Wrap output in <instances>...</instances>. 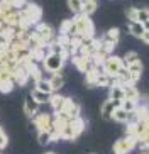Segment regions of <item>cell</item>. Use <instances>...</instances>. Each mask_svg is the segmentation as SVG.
Segmentation results:
<instances>
[{"mask_svg":"<svg viewBox=\"0 0 149 154\" xmlns=\"http://www.w3.org/2000/svg\"><path fill=\"white\" fill-rule=\"evenodd\" d=\"M68 125L71 127V132H73V136H75V139H76L83 131H85V120H83L81 117L70 119V120H68Z\"/></svg>","mask_w":149,"mask_h":154,"instance_id":"obj_15","label":"cell"},{"mask_svg":"<svg viewBox=\"0 0 149 154\" xmlns=\"http://www.w3.org/2000/svg\"><path fill=\"white\" fill-rule=\"evenodd\" d=\"M37 112H39V103H36V100L32 98L31 95L26 97V100H24V113L29 119H32Z\"/></svg>","mask_w":149,"mask_h":154,"instance_id":"obj_13","label":"cell"},{"mask_svg":"<svg viewBox=\"0 0 149 154\" xmlns=\"http://www.w3.org/2000/svg\"><path fill=\"white\" fill-rule=\"evenodd\" d=\"M122 61H124V64H131V63H135V61H139V54L135 53V51H129L124 58H122Z\"/></svg>","mask_w":149,"mask_h":154,"instance_id":"obj_27","label":"cell"},{"mask_svg":"<svg viewBox=\"0 0 149 154\" xmlns=\"http://www.w3.org/2000/svg\"><path fill=\"white\" fill-rule=\"evenodd\" d=\"M31 97L36 100V103L44 105V103H48V102H49L51 93H44V91H41V90H37V88H34V90L31 91Z\"/></svg>","mask_w":149,"mask_h":154,"instance_id":"obj_19","label":"cell"},{"mask_svg":"<svg viewBox=\"0 0 149 154\" xmlns=\"http://www.w3.org/2000/svg\"><path fill=\"white\" fill-rule=\"evenodd\" d=\"M68 9L73 14H81V7H83V0H66Z\"/></svg>","mask_w":149,"mask_h":154,"instance_id":"obj_24","label":"cell"},{"mask_svg":"<svg viewBox=\"0 0 149 154\" xmlns=\"http://www.w3.org/2000/svg\"><path fill=\"white\" fill-rule=\"evenodd\" d=\"M36 88H37V90H41V91H44V93H53L51 83H49V80H46V78H42V80L36 82Z\"/></svg>","mask_w":149,"mask_h":154,"instance_id":"obj_26","label":"cell"},{"mask_svg":"<svg viewBox=\"0 0 149 154\" xmlns=\"http://www.w3.org/2000/svg\"><path fill=\"white\" fill-rule=\"evenodd\" d=\"M120 107H122L124 110H126V112L132 113L135 109H137V102H132V100H122Z\"/></svg>","mask_w":149,"mask_h":154,"instance_id":"obj_29","label":"cell"},{"mask_svg":"<svg viewBox=\"0 0 149 154\" xmlns=\"http://www.w3.org/2000/svg\"><path fill=\"white\" fill-rule=\"evenodd\" d=\"M126 15H127V20L132 22V20H137V9L135 7H129L126 10Z\"/></svg>","mask_w":149,"mask_h":154,"instance_id":"obj_32","label":"cell"},{"mask_svg":"<svg viewBox=\"0 0 149 154\" xmlns=\"http://www.w3.org/2000/svg\"><path fill=\"white\" fill-rule=\"evenodd\" d=\"M110 120H113V122H120V124H127L129 120H131V113L126 112V110L119 105V107H115V109H113Z\"/></svg>","mask_w":149,"mask_h":154,"instance_id":"obj_14","label":"cell"},{"mask_svg":"<svg viewBox=\"0 0 149 154\" xmlns=\"http://www.w3.org/2000/svg\"><path fill=\"white\" fill-rule=\"evenodd\" d=\"M34 31H36V34L39 36V39L42 41V44H49L51 41H54V29L51 27L49 24L39 22Z\"/></svg>","mask_w":149,"mask_h":154,"instance_id":"obj_7","label":"cell"},{"mask_svg":"<svg viewBox=\"0 0 149 154\" xmlns=\"http://www.w3.org/2000/svg\"><path fill=\"white\" fill-rule=\"evenodd\" d=\"M108 88H110V97L108 98L117 102V103H122V100H124V88H122V85L113 82L112 86H108Z\"/></svg>","mask_w":149,"mask_h":154,"instance_id":"obj_16","label":"cell"},{"mask_svg":"<svg viewBox=\"0 0 149 154\" xmlns=\"http://www.w3.org/2000/svg\"><path fill=\"white\" fill-rule=\"evenodd\" d=\"M98 7V0H83V7H81V14H85L90 17L92 14H95V10Z\"/></svg>","mask_w":149,"mask_h":154,"instance_id":"obj_18","label":"cell"},{"mask_svg":"<svg viewBox=\"0 0 149 154\" xmlns=\"http://www.w3.org/2000/svg\"><path fill=\"white\" fill-rule=\"evenodd\" d=\"M48 80H49V83H51L53 91L63 88V85H64V78H63V75H61V71L59 73H51V76L48 78Z\"/></svg>","mask_w":149,"mask_h":154,"instance_id":"obj_17","label":"cell"},{"mask_svg":"<svg viewBox=\"0 0 149 154\" xmlns=\"http://www.w3.org/2000/svg\"><path fill=\"white\" fill-rule=\"evenodd\" d=\"M142 27H144V29H146V31H149V20H146V22H144V24H142Z\"/></svg>","mask_w":149,"mask_h":154,"instance_id":"obj_36","label":"cell"},{"mask_svg":"<svg viewBox=\"0 0 149 154\" xmlns=\"http://www.w3.org/2000/svg\"><path fill=\"white\" fill-rule=\"evenodd\" d=\"M59 112H63L68 119H76V117L81 115L80 105H78L73 98H64V103H63V107H61Z\"/></svg>","mask_w":149,"mask_h":154,"instance_id":"obj_8","label":"cell"},{"mask_svg":"<svg viewBox=\"0 0 149 154\" xmlns=\"http://www.w3.org/2000/svg\"><path fill=\"white\" fill-rule=\"evenodd\" d=\"M44 154H56V152H51V151H49V152H44Z\"/></svg>","mask_w":149,"mask_h":154,"instance_id":"obj_38","label":"cell"},{"mask_svg":"<svg viewBox=\"0 0 149 154\" xmlns=\"http://www.w3.org/2000/svg\"><path fill=\"white\" fill-rule=\"evenodd\" d=\"M41 63H42V69H46L48 73H59L64 66V59L59 54H46Z\"/></svg>","mask_w":149,"mask_h":154,"instance_id":"obj_4","label":"cell"},{"mask_svg":"<svg viewBox=\"0 0 149 154\" xmlns=\"http://www.w3.org/2000/svg\"><path fill=\"white\" fill-rule=\"evenodd\" d=\"M141 154H149V149H146V151H142Z\"/></svg>","mask_w":149,"mask_h":154,"instance_id":"obj_37","label":"cell"},{"mask_svg":"<svg viewBox=\"0 0 149 154\" xmlns=\"http://www.w3.org/2000/svg\"><path fill=\"white\" fill-rule=\"evenodd\" d=\"M37 142L41 146H48L51 144V131H37Z\"/></svg>","mask_w":149,"mask_h":154,"instance_id":"obj_22","label":"cell"},{"mask_svg":"<svg viewBox=\"0 0 149 154\" xmlns=\"http://www.w3.org/2000/svg\"><path fill=\"white\" fill-rule=\"evenodd\" d=\"M149 20V9H137V22L144 24Z\"/></svg>","mask_w":149,"mask_h":154,"instance_id":"obj_30","label":"cell"},{"mask_svg":"<svg viewBox=\"0 0 149 154\" xmlns=\"http://www.w3.org/2000/svg\"><path fill=\"white\" fill-rule=\"evenodd\" d=\"M15 83L12 80H5V82H0V93H10L14 90Z\"/></svg>","mask_w":149,"mask_h":154,"instance_id":"obj_28","label":"cell"},{"mask_svg":"<svg viewBox=\"0 0 149 154\" xmlns=\"http://www.w3.org/2000/svg\"><path fill=\"white\" fill-rule=\"evenodd\" d=\"M27 4H29V0H10V7L14 10H22Z\"/></svg>","mask_w":149,"mask_h":154,"instance_id":"obj_31","label":"cell"},{"mask_svg":"<svg viewBox=\"0 0 149 154\" xmlns=\"http://www.w3.org/2000/svg\"><path fill=\"white\" fill-rule=\"evenodd\" d=\"M12 7H10V0H0V10L2 12H7V10H10Z\"/></svg>","mask_w":149,"mask_h":154,"instance_id":"obj_34","label":"cell"},{"mask_svg":"<svg viewBox=\"0 0 149 154\" xmlns=\"http://www.w3.org/2000/svg\"><path fill=\"white\" fill-rule=\"evenodd\" d=\"M120 103H117V102H113V100L107 98L102 103V107H100V115H102V119L104 120H110V117H112V112L115 107H119Z\"/></svg>","mask_w":149,"mask_h":154,"instance_id":"obj_11","label":"cell"},{"mask_svg":"<svg viewBox=\"0 0 149 154\" xmlns=\"http://www.w3.org/2000/svg\"><path fill=\"white\" fill-rule=\"evenodd\" d=\"M7 144H9V137H7V134H5L4 129L0 127V149H4Z\"/></svg>","mask_w":149,"mask_h":154,"instance_id":"obj_33","label":"cell"},{"mask_svg":"<svg viewBox=\"0 0 149 154\" xmlns=\"http://www.w3.org/2000/svg\"><path fill=\"white\" fill-rule=\"evenodd\" d=\"M104 37H105V39H108V41H112V42H115V44H117V42H119V37H120V31H119L117 27H112V29H108V31L105 32Z\"/></svg>","mask_w":149,"mask_h":154,"instance_id":"obj_25","label":"cell"},{"mask_svg":"<svg viewBox=\"0 0 149 154\" xmlns=\"http://www.w3.org/2000/svg\"><path fill=\"white\" fill-rule=\"evenodd\" d=\"M19 14H20V26L29 29L31 26H37V24L41 22L42 10H41V7L37 4L29 2L22 10H19Z\"/></svg>","mask_w":149,"mask_h":154,"instance_id":"obj_1","label":"cell"},{"mask_svg":"<svg viewBox=\"0 0 149 154\" xmlns=\"http://www.w3.org/2000/svg\"><path fill=\"white\" fill-rule=\"evenodd\" d=\"M122 88H124V100H132V102H139L141 100V93H139V90L135 88L134 83L122 85Z\"/></svg>","mask_w":149,"mask_h":154,"instance_id":"obj_12","label":"cell"},{"mask_svg":"<svg viewBox=\"0 0 149 154\" xmlns=\"http://www.w3.org/2000/svg\"><path fill=\"white\" fill-rule=\"evenodd\" d=\"M139 39L144 42V44H149V31H146V29H144V32H142V36H141Z\"/></svg>","mask_w":149,"mask_h":154,"instance_id":"obj_35","label":"cell"},{"mask_svg":"<svg viewBox=\"0 0 149 154\" xmlns=\"http://www.w3.org/2000/svg\"><path fill=\"white\" fill-rule=\"evenodd\" d=\"M71 61H73V64L78 68V71H81V73H86L88 69L93 68V63H92V58H90V56L80 54V53H75V54H71Z\"/></svg>","mask_w":149,"mask_h":154,"instance_id":"obj_9","label":"cell"},{"mask_svg":"<svg viewBox=\"0 0 149 154\" xmlns=\"http://www.w3.org/2000/svg\"><path fill=\"white\" fill-rule=\"evenodd\" d=\"M32 122H34V127L37 131H51L53 129V117L46 112H42V113L37 112L32 117Z\"/></svg>","mask_w":149,"mask_h":154,"instance_id":"obj_6","label":"cell"},{"mask_svg":"<svg viewBox=\"0 0 149 154\" xmlns=\"http://www.w3.org/2000/svg\"><path fill=\"white\" fill-rule=\"evenodd\" d=\"M64 98H66V97H63V95H54V93H51L48 103L51 105V109H53L54 112H59L61 107H63V103H64Z\"/></svg>","mask_w":149,"mask_h":154,"instance_id":"obj_20","label":"cell"},{"mask_svg":"<svg viewBox=\"0 0 149 154\" xmlns=\"http://www.w3.org/2000/svg\"><path fill=\"white\" fill-rule=\"evenodd\" d=\"M90 154H95V152H90Z\"/></svg>","mask_w":149,"mask_h":154,"instance_id":"obj_39","label":"cell"},{"mask_svg":"<svg viewBox=\"0 0 149 154\" xmlns=\"http://www.w3.org/2000/svg\"><path fill=\"white\" fill-rule=\"evenodd\" d=\"M126 69H127V73H129V78H131V82L135 83V82H137V80L141 78V75H142V63H141V59H139V61H135V63L127 64Z\"/></svg>","mask_w":149,"mask_h":154,"instance_id":"obj_10","label":"cell"},{"mask_svg":"<svg viewBox=\"0 0 149 154\" xmlns=\"http://www.w3.org/2000/svg\"><path fill=\"white\" fill-rule=\"evenodd\" d=\"M137 146V137L134 136H126L119 139L113 144V154H129L131 151H134V147Z\"/></svg>","mask_w":149,"mask_h":154,"instance_id":"obj_5","label":"cell"},{"mask_svg":"<svg viewBox=\"0 0 149 154\" xmlns=\"http://www.w3.org/2000/svg\"><path fill=\"white\" fill-rule=\"evenodd\" d=\"M129 32H131L134 37H141L142 36V32H144V27H142V24L137 22V20H132V22H129Z\"/></svg>","mask_w":149,"mask_h":154,"instance_id":"obj_21","label":"cell"},{"mask_svg":"<svg viewBox=\"0 0 149 154\" xmlns=\"http://www.w3.org/2000/svg\"><path fill=\"white\" fill-rule=\"evenodd\" d=\"M73 24L76 27L78 37H93L95 36V26L92 19L85 14H76L73 19Z\"/></svg>","mask_w":149,"mask_h":154,"instance_id":"obj_2","label":"cell"},{"mask_svg":"<svg viewBox=\"0 0 149 154\" xmlns=\"http://www.w3.org/2000/svg\"><path fill=\"white\" fill-rule=\"evenodd\" d=\"M126 68V64H124V61H122V58H119V56H107V59L104 61V64H102V69H104V73H107L108 76L115 78L119 75V73L122 71V69Z\"/></svg>","mask_w":149,"mask_h":154,"instance_id":"obj_3","label":"cell"},{"mask_svg":"<svg viewBox=\"0 0 149 154\" xmlns=\"http://www.w3.org/2000/svg\"><path fill=\"white\" fill-rule=\"evenodd\" d=\"M113 78L108 76L107 73H100L98 78H97V86H112Z\"/></svg>","mask_w":149,"mask_h":154,"instance_id":"obj_23","label":"cell"}]
</instances>
